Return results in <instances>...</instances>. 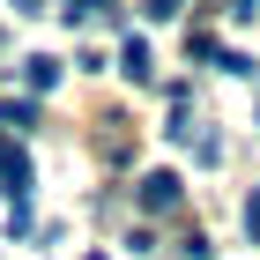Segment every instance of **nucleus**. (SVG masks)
I'll use <instances>...</instances> for the list:
<instances>
[{
    "instance_id": "1",
    "label": "nucleus",
    "mask_w": 260,
    "mask_h": 260,
    "mask_svg": "<svg viewBox=\"0 0 260 260\" xmlns=\"http://www.w3.org/2000/svg\"><path fill=\"white\" fill-rule=\"evenodd\" d=\"M0 193L15 201V208L30 201V156H22V149H15L8 134H0Z\"/></svg>"
},
{
    "instance_id": "2",
    "label": "nucleus",
    "mask_w": 260,
    "mask_h": 260,
    "mask_svg": "<svg viewBox=\"0 0 260 260\" xmlns=\"http://www.w3.org/2000/svg\"><path fill=\"white\" fill-rule=\"evenodd\" d=\"M179 201H186V179H179V171H149V179H141V208H164V216H171Z\"/></svg>"
},
{
    "instance_id": "3",
    "label": "nucleus",
    "mask_w": 260,
    "mask_h": 260,
    "mask_svg": "<svg viewBox=\"0 0 260 260\" xmlns=\"http://www.w3.org/2000/svg\"><path fill=\"white\" fill-rule=\"evenodd\" d=\"M119 67H126V82H149V75H156V52H149V38H126V45H119Z\"/></svg>"
},
{
    "instance_id": "4",
    "label": "nucleus",
    "mask_w": 260,
    "mask_h": 260,
    "mask_svg": "<svg viewBox=\"0 0 260 260\" xmlns=\"http://www.w3.org/2000/svg\"><path fill=\"white\" fill-rule=\"evenodd\" d=\"M30 126H38V104H30V97H8V104H0V134H30Z\"/></svg>"
},
{
    "instance_id": "5",
    "label": "nucleus",
    "mask_w": 260,
    "mask_h": 260,
    "mask_svg": "<svg viewBox=\"0 0 260 260\" xmlns=\"http://www.w3.org/2000/svg\"><path fill=\"white\" fill-rule=\"evenodd\" d=\"M60 75H67V67H60V60H45V52H38V60H22V82H30L38 97H45V89H60Z\"/></svg>"
},
{
    "instance_id": "6",
    "label": "nucleus",
    "mask_w": 260,
    "mask_h": 260,
    "mask_svg": "<svg viewBox=\"0 0 260 260\" xmlns=\"http://www.w3.org/2000/svg\"><path fill=\"white\" fill-rule=\"evenodd\" d=\"M60 15H67V22H89V15H119V0H67Z\"/></svg>"
},
{
    "instance_id": "7",
    "label": "nucleus",
    "mask_w": 260,
    "mask_h": 260,
    "mask_svg": "<svg viewBox=\"0 0 260 260\" xmlns=\"http://www.w3.org/2000/svg\"><path fill=\"white\" fill-rule=\"evenodd\" d=\"M179 8H186V0H141V15H149V22H171Z\"/></svg>"
},
{
    "instance_id": "8",
    "label": "nucleus",
    "mask_w": 260,
    "mask_h": 260,
    "mask_svg": "<svg viewBox=\"0 0 260 260\" xmlns=\"http://www.w3.org/2000/svg\"><path fill=\"white\" fill-rule=\"evenodd\" d=\"M245 238H253V245H260V193H253V201H245Z\"/></svg>"
},
{
    "instance_id": "9",
    "label": "nucleus",
    "mask_w": 260,
    "mask_h": 260,
    "mask_svg": "<svg viewBox=\"0 0 260 260\" xmlns=\"http://www.w3.org/2000/svg\"><path fill=\"white\" fill-rule=\"evenodd\" d=\"M231 15H238V22H253V15H260V0H231Z\"/></svg>"
},
{
    "instance_id": "10",
    "label": "nucleus",
    "mask_w": 260,
    "mask_h": 260,
    "mask_svg": "<svg viewBox=\"0 0 260 260\" xmlns=\"http://www.w3.org/2000/svg\"><path fill=\"white\" fill-rule=\"evenodd\" d=\"M89 260H104V253H89Z\"/></svg>"
}]
</instances>
